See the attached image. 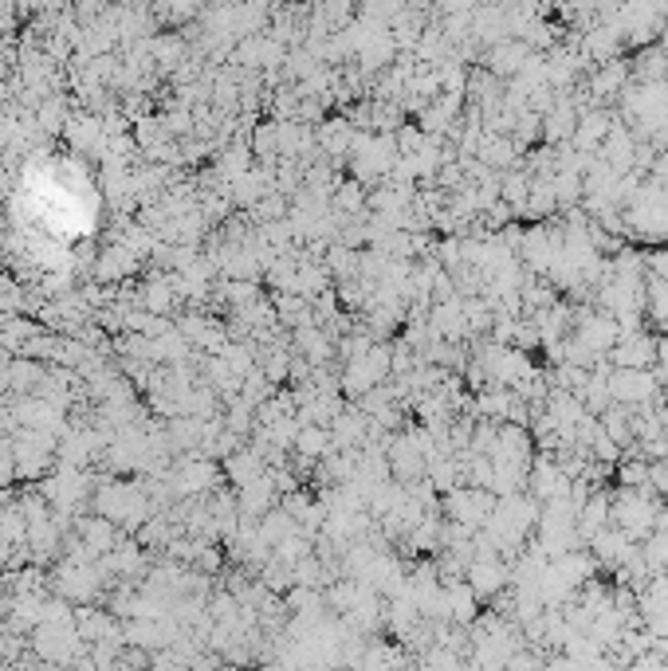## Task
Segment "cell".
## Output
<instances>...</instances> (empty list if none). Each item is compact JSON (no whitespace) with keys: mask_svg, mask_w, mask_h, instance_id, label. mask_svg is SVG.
<instances>
[{"mask_svg":"<svg viewBox=\"0 0 668 671\" xmlns=\"http://www.w3.org/2000/svg\"><path fill=\"white\" fill-rule=\"evenodd\" d=\"M228 475L236 479V487H244V483H252V479L264 475V460L256 452H240V456L228 460Z\"/></svg>","mask_w":668,"mask_h":671,"instance_id":"9c48e42d","label":"cell"},{"mask_svg":"<svg viewBox=\"0 0 668 671\" xmlns=\"http://www.w3.org/2000/svg\"><path fill=\"white\" fill-rule=\"evenodd\" d=\"M531 55H535V48H531L527 40H519V36H503V40H496V44L484 52V67H488L496 79H515Z\"/></svg>","mask_w":668,"mask_h":671,"instance_id":"5b68a950","label":"cell"},{"mask_svg":"<svg viewBox=\"0 0 668 671\" xmlns=\"http://www.w3.org/2000/svg\"><path fill=\"white\" fill-rule=\"evenodd\" d=\"M334 208L338 212H362V189L358 185H334Z\"/></svg>","mask_w":668,"mask_h":671,"instance_id":"30bf717a","label":"cell"},{"mask_svg":"<svg viewBox=\"0 0 668 671\" xmlns=\"http://www.w3.org/2000/svg\"><path fill=\"white\" fill-rule=\"evenodd\" d=\"M633 154H637V134H633L625 122H613L606 142L598 146V157L610 165L613 173H629V169H633Z\"/></svg>","mask_w":668,"mask_h":671,"instance_id":"8992f818","label":"cell"},{"mask_svg":"<svg viewBox=\"0 0 668 671\" xmlns=\"http://www.w3.org/2000/svg\"><path fill=\"white\" fill-rule=\"evenodd\" d=\"M492 511H496V495H492L488 487L456 483L452 491H445V515L452 518V522H464V526L480 530Z\"/></svg>","mask_w":668,"mask_h":671,"instance_id":"3957f363","label":"cell"},{"mask_svg":"<svg viewBox=\"0 0 668 671\" xmlns=\"http://www.w3.org/2000/svg\"><path fill=\"white\" fill-rule=\"evenodd\" d=\"M354 138H358V130H354L346 118L327 122V126L319 130V146H323L327 154H350V150H354Z\"/></svg>","mask_w":668,"mask_h":671,"instance_id":"ba28073f","label":"cell"},{"mask_svg":"<svg viewBox=\"0 0 668 671\" xmlns=\"http://www.w3.org/2000/svg\"><path fill=\"white\" fill-rule=\"evenodd\" d=\"M519 154H523V146L511 138V134H496V130H484L480 134V150H476V157L484 161V165H492V169H511L515 161H519Z\"/></svg>","mask_w":668,"mask_h":671,"instance_id":"52a82bcc","label":"cell"},{"mask_svg":"<svg viewBox=\"0 0 668 671\" xmlns=\"http://www.w3.org/2000/svg\"><path fill=\"white\" fill-rule=\"evenodd\" d=\"M606 381H610L613 401H617V405H629V409H637V405H653L657 393L665 389L661 377H657V369H621V365H613Z\"/></svg>","mask_w":668,"mask_h":671,"instance_id":"7a4b0ae2","label":"cell"},{"mask_svg":"<svg viewBox=\"0 0 668 671\" xmlns=\"http://www.w3.org/2000/svg\"><path fill=\"white\" fill-rule=\"evenodd\" d=\"M610 365H621V369H653L657 365V338L645 334V330H629L617 338L610 354Z\"/></svg>","mask_w":668,"mask_h":671,"instance_id":"277c9868","label":"cell"},{"mask_svg":"<svg viewBox=\"0 0 668 671\" xmlns=\"http://www.w3.org/2000/svg\"><path fill=\"white\" fill-rule=\"evenodd\" d=\"M657 511H661V503H657L653 483L649 487H617L610 503V522L617 530H625L633 542H645L657 526Z\"/></svg>","mask_w":668,"mask_h":671,"instance_id":"6da1fadb","label":"cell"}]
</instances>
